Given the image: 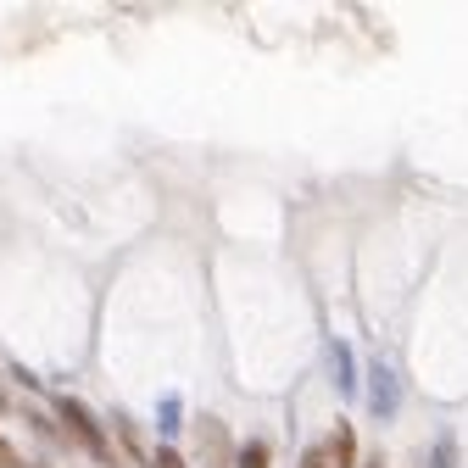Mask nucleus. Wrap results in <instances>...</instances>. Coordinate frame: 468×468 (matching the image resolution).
<instances>
[{"mask_svg":"<svg viewBox=\"0 0 468 468\" xmlns=\"http://www.w3.org/2000/svg\"><path fill=\"white\" fill-rule=\"evenodd\" d=\"M56 413H62V430L95 457V463H112V452H106V435H101V424L90 419V407L79 401V396H62V401H56Z\"/></svg>","mask_w":468,"mask_h":468,"instance_id":"1","label":"nucleus"},{"mask_svg":"<svg viewBox=\"0 0 468 468\" xmlns=\"http://www.w3.org/2000/svg\"><path fill=\"white\" fill-rule=\"evenodd\" d=\"M396 396H401V390H396V368L379 357V363L368 368V401H374L379 419H396Z\"/></svg>","mask_w":468,"mask_h":468,"instance_id":"2","label":"nucleus"},{"mask_svg":"<svg viewBox=\"0 0 468 468\" xmlns=\"http://www.w3.org/2000/svg\"><path fill=\"white\" fill-rule=\"evenodd\" d=\"M196 446H201L207 468H223L229 463V430L218 419H196Z\"/></svg>","mask_w":468,"mask_h":468,"instance_id":"3","label":"nucleus"},{"mask_svg":"<svg viewBox=\"0 0 468 468\" xmlns=\"http://www.w3.org/2000/svg\"><path fill=\"white\" fill-rule=\"evenodd\" d=\"M324 457H329V468H351V463H357V430H351L346 419L329 430V441H324Z\"/></svg>","mask_w":468,"mask_h":468,"instance_id":"4","label":"nucleus"},{"mask_svg":"<svg viewBox=\"0 0 468 468\" xmlns=\"http://www.w3.org/2000/svg\"><path fill=\"white\" fill-rule=\"evenodd\" d=\"M329 357H335V385H340V390H357V368H351V351H346V346H335Z\"/></svg>","mask_w":468,"mask_h":468,"instance_id":"5","label":"nucleus"},{"mask_svg":"<svg viewBox=\"0 0 468 468\" xmlns=\"http://www.w3.org/2000/svg\"><path fill=\"white\" fill-rule=\"evenodd\" d=\"M234 463H240V468H268V446L262 441H246L240 452H234Z\"/></svg>","mask_w":468,"mask_h":468,"instance_id":"6","label":"nucleus"},{"mask_svg":"<svg viewBox=\"0 0 468 468\" xmlns=\"http://www.w3.org/2000/svg\"><path fill=\"white\" fill-rule=\"evenodd\" d=\"M151 468H185V457H179V446H156V457H151Z\"/></svg>","mask_w":468,"mask_h":468,"instance_id":"7","label":"nucleus"},{"mask_svg":"<svg viewBox=\"0 0 468 468\" xmlns=\"http://www.w3.org/2000/svg\"><path fill=\"white\" fill-rule=\"evenodd\" d=\"M0 468H23V457H17V446L0 435Z\"/></svg>","mask_w":468,"mask_h":468,"instance_id":"8","label":"nucleus"},{"mask_svg":"<svg viewBox=\"0 0 468 468\" xmlns=\"http://www.w3.org/2000/svg\"><path fill=\"white\" fill-rule=\"evenodd\" d=\"M302 468H329V457H324V446H313V452H302Z\"/></svg>","mask_w":468,"mask_h":468,"instance_id":"9","label":"nucleus"},{"mask_svg":"<svg viewBox=\"0 0 468 468\" xmlns=\"http://www.w3.org/2000/svg\"><path fill=\"white\" fill-rule=\"evenodd\" d=\"M0 413H6V385H0Z\"/></svg>","mask_w":468,"mask_h":468,"instance_id":"10","label":"nucleus"},{"mask_svg":"<svg viewBox=\"0 0 468 468\" xmlns=\"http://www.w3.org/2000/svg\"><path fill=\"white\" fill-rule=\"evenodd\" d=\"M368 468H385V457H368Z\"/></svg>","mask_w":468,"mask_h":468,"instance_id":"11","label":"nucleus"}]
</instances>
